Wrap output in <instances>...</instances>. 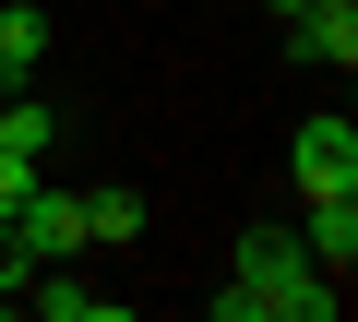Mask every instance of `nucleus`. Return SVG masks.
Wrapping results in <instances>:
<instances>
[{
  "mask_svg": "<svg viewBox=\"0 0 358 322\" xmlns=\"http://www.w3.org/2000/svg\"><path fill=\"white\" fill-rule=\"evenodd\" d=\"M0 155H48V96H0Z\"/></svg>",
  "mask_w": 358,
  "mask_h": 322,
  "instance_id": "nucleus-9",
  "label": "nucleus"
},
{
  "mask_svg": "<svg viewBox=\"0 0 358 322\" xmlns=\"http://www.w3.org/2000/svg\"><path fill=\"white\" fill-rule=\"evenodd\" d=\"M215 310L227 322H334L346 310V275H322L299 251V227H251L239 263H227V286H215Z\"/></svg>",
  "mask_w": 358,
  "mask_h": 322,
  "instance_id": "nucleus-1",
  "label": "nucleus"
},
{
  "mask_svg": "<svg viewBox=\"0 0 358 322\" xmlns=\"http://www.w3.org/2000/svg\"><path fill=\"white\" fill-rule=\"evenodd\" d=\"M13 239H24V263H60V251H84V191H24L13 203Z\"/></svg>",
  "mask_w": 358,
  "mask_h": 322,
  "instance_id": "nucleus-3",
  "label": "nucleus"
},
{
  "mask_svg": "<svg viewBox=\"0 0 358 322\" xmlns=\"http://www.w3.org/2000/svg\"><path fill=\"white\" fill-rule=\"evenodd\" d=\"M287 36H299V60H358V0H310V13H287Z\"/></svg>",
  "mask_w": 358,
  "mask_h": 322,
  "instance_id": "nucleus-5",
  "label": "nucleus"
},
{
  "mask_svg": "<svg viewBox=\"0 0 358 322\" xmlns=\"http://www.w3.org/2000/svg\"><path fill=\"white\" fill-rule=\"evenodd\" d=\"M24 275H36V263H24V239L0 227V298H24Z\"/></svg>",
  "mask_w": 358,
  "mask_h": 322,
  "instance_id": "nucleus-11",
  "label": "nucleus"
},
{
  "mask_svg": "<svg viewBox=\"0 0 358 322\" xmlns=\"http://www.w3.org/2000/svg\"><path fill=\"white\" fill-rule=\"evenodd\" d=\"M36 180H48V155H0V227H13V203H24Z\"/></svg>",
  "mask_w": 358,
  "mask_h": 322,
  "instance_id": "nucleus-10",
  "label": "nucleus"
},
{
  "mask_svg": "<svg viewBox=\"0 0 358 322\" xmlns=\"http://www.w3.org/2000/svg\"><path fill=\"white\" fill-rule=\"evenodd\" d=\"M84 239H143V191H84Z\"/></svg>",
  "mask_w": 358,
  "mask_h": 322,
  "instance_id": "nucleus-8",
  "label": "nucleus"
},
{
  "mask_svg": "<svg viewBox=\"0 0 358 322\" xmlns=\"http://www.w3.org/2000/svg\"><path fill=\"white\" fill-rule=\"evenodd\" d=\"M287 168H299V191H358V131H346L334 108H322V119H299Z\"/></svg>",
  "mask_w": 358,
  "mask_h": 322,
  "instance_id": "nucleus-2",
  "label": "nucleus"
},
{
  "mask_svg": "<svg viewBox=\"0 0 358 322\" xmlns=\"http://www.w3.org/2000/svg\"><path fill=\"white\" fill-rule=\"evenodd\" d=\"M24 310H36V322H108L120 298H108V286H72L60 263H36V275H24Z\"/></svg>",
  "mask_w": 358,
  "mask_h": 322,
  "instance_id": "nucleus-6",
  "label": "nucleus"
},
{
  "mask_svg": "<svg viewBox=\"0 0 358 322\" xmlns=\"http://www.w3.org/2000/svg\"><path fill=\"white\" fill-rule=\"evenodd\" d=\"M36 60H48V13H36V0H13V13H0V84L36 72Z\"/></svg>",
  "mask_w": 358,
  "mask_h": 322,
  "instance_id": "nucleus-7",
  "label": "nucleus"
},
{
  "mask_svg": "<svg viewBox=\"0 0 358 322\" xmlns=\"http://www.w3.org/2000/svg\"><path fill=\"white\" fill-rule=\"evenodd\" d=\"M299 251H310L322 275H346V263H358V191H310V227H299Z\"/></svg>",
  "mask_w": 358,
  "mask_h": 322,
  "instance_id": "nucleus-4",
  "label": "nucleus"
}]
</instances>
